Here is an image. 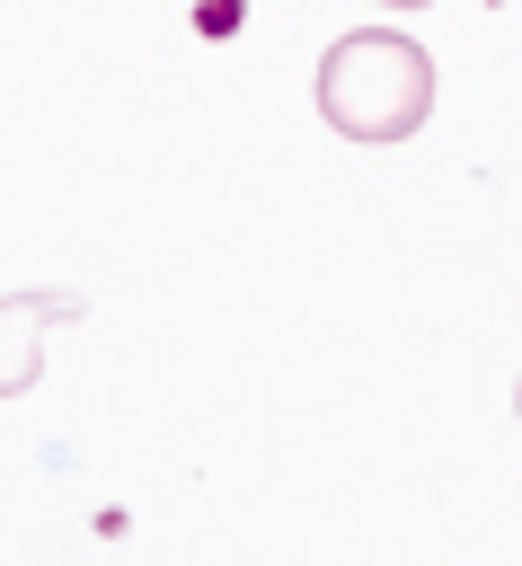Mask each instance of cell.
<instances>
[{
    "mask_svg": "<svg viewBox=\"0 0 522 566\" xmlns=\"http://www.w3.org/2000/svg\"><path fill=\"white\" fill-rule=\"evenodd\" d=\"M319 115L336 124V142H407L425 115H434V53L398 27H354L319 53V80H310Z\"/></svg>",
    "mask_w": 522,
    "mask_h": 566,
    "instance_id": "cell-1",
    "label": "cell"
},
{
    "mask_svg": "<svg viewBox=\"0 0 522 566\" xmlns=\"http://www.w3.org/2000/svg\"><path fill=\"white\" fill-rule=\"evenodd\" d=\"M88 301L80 292H53V283H18L0 292V398H27L44 380V354H53V327L80 318Z\"/></svg>",
    "mask_w": 522,
    "mask_h": 566,
    "instance_id": "cell-2",
    "label": "cell"
},
{
    "mask_svg": "<svg viewBox=\"0 0 522 566\" xmlns=\"http://www.w3.org/2000/svg\"><path fill=\"white\" fill-rule=\"evenodd\" d=\"M380 9H434V0H380Z\"/></svg>",
    "mask_w": 522,
    "mask_h": 566,
    "instance_id": "cell-3",
    "label": "cell"
},
{
    "mask_svg": "<svg viewBox=\"0 0 522 566\" xmlns=\"http://www.w3.org/2000/svg\"><path fill=\"white\" fill-rule=\"evenodd\" d=\"M513 416H522V389H513Z\"/></svg>",
    "mask_w": 522,
    "mask_h": 566,
    "instance_id": "cell-4",
    "label": "cell"
}]
</instances>
